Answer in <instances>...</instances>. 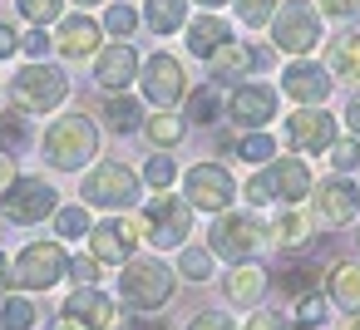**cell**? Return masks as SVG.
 <instances>
[{
  "label": "cell",
  "mask_w": 360,
  "mask_h": 330,
  "mask_svg": "<svg viewBox=\"0 0 360 330\" xmlns=\"http://www.w3.org/2000/svg\"><path fill=\"white\" fill-rule=\"evenodd\" d=\"M35 148L55 173H84V163L99 158V124L89 114H65L45 128V138Z\"/></svg>",
  "instance_id": "obj_1"
},
{
  "label": "cell",
  "mask_w": 360,
  "mask_h": 330,
  "mask_svg": "<svg viewBox=\"0 0 360 330\" xmlns=\"http://www.w3.org/2000/svg\"><path fill=\"white\" fill-rule=\"evenodd\" d=\"M178 291V271L163 256H129L119 276V301L129 310H163Z\"/></svg>",
  "instance_id": "obj_2"
},
{
  "label": "cell",
  "mask_w": 360,
  "mask_h": 330,
  "mask_svg": "<svg viewBox=\"0 0 360 330\" xmlns=\"http://www.w3.org/2000/svg\"><path fill=\"white\" fill-rule=\"evenodd\" d=\"M65 99H70V74H65L60 65L30 60V65L15 70V79H11V104H15L20 114H55Z\"/></svg>",
  "instance_id": "obj_3"
},
{
  "label": "cell",
  "mask_w": 360,
  "mask_h": 330,
  "mask_svg": "<svg viewBox=\"0 0 360 330\" xmlns=\"http://www.w3.org/2000/svg\"><path fill=\"white\" fill-rule=\"evenodd\" d=\"M139 192H143V178H139L129 163H114V158L94 163V168L79 178V197H84V207L129 212V207L139 202Z\"/></svg>",
  "instance_id": "obj_4"
},
{
  "label": "cell",
  "mask_w": 360,
  "mask_h": 330,
  "mask_svg": "<svg viewBox=\"0 0 360 330\" xmlns=\"http://www.w3.org/2000/svg\"><path fill=\"white\" fill-rule=\"evenodd\" d=\"M55 207H60V192H55V183L40 178V173H15V183L0 192V217L15 222V227L45 222V217H55Z\"/></svg>",
  "instance_id": "obj_5"
},
{
  "label": "cell",
  "mask_w": 360,
  "mask_h": 330,
  "mask_svg": "<svg viewBox=\"0 0 360 330\" xmlns=\"http://www.w3.org/2000/svg\"><path fill=\"white\" fill-rule=\"evenodd\" d=\"M271 40H276V50L306 60V55L326 40V35H321V11L311 6V0H286V6H276V15H271Z\"/></svg>",
  "instance_id": "obj_6"
},
{
  "label": "cell",
  "mask_w": 360,
  "mask_h": 330,
  "mask_svg": "<svg viewBox=\"0 0 360 330\" xmlns=\"http://www.w3.org/2000/svg\"><path fill=\"white\" fill-rule=\"evenodd\" d=\"M143 242H153L158 251L168 246H183L193 237V202L188 197H173V192H158L143 212Z\"/></svg>",
  "instance_id": "obj_7"
},
{
  "label": "cell",
  "mask_w": 360,
  "mask_h": 330,
  "mask_svg": "<svg viewBox=\"0 0 360 330\" xmlns=\"http://www.w3.org/2000/svg\"><path fill=\"white\" fill-rule=\"evenodd\" d=\"M262 242H266V227L252 212H217V222L207 232V251L222 256V261H232V266L237 261H252Z\"/></svg>",
  "instance_id": "obj_8"
},
{
  "label": "cell",
  "mask_w": 360,
  "mask_h": 330,
  "mask_svg": "<svg viewBox=\"0 0 360 330\" xmlns=\"http://www.w3.org/2000/svg\"><path fill=\"white\" fill-rule=\"evenodd\" d=\"M70 276V256H65V242L55 237V242H30L20 256H15V266H11V281L20 286V291H50V286H60Z\"/></svg>",
  "instance_id": "obj_9"
},
{
  "label": "cell",
  "mask_w": 360,
  "mask_h": 330,
  "mask_svg": "<svg viewBox=\"0 0 360 330\" xmlns=\"http://www.w3.org/2000/svg\"><path fill=\"white\" fill-rule=\"evenodd\" d=\"M139 89H143V99H148L153 109L183 104V99H188V70H183V60L168 55V50L148 55V60L139 65Z\"/></svg>",
  "instance_id": "obj_10"
},
{
  "label": "cell",
  "mask_w": 360,
  "mask_h": 330,
  "mask_svg": "<svg viewBox=\"0 0 360 330\" xmlns=\"http://www.w3.org/2000/svg\"><path fill=\"white\" fill-rule=\"evenodd\" d=\"M183 197L193 202V212H227L237 202V178L222 163H193L183 173Z\"/></svg>",
  "instance_id": "obj_11"
},
{
  "label": "cell",
  "mask_w": 360,
  "mask_h": 330,
  "mask_svg": "<svg viewBox=\"0 0 360 330\" xmlns=\"http://www.w3.org/2000/svg\"><path fill=\"white\" fill-rule=\"evenodd\" d=\"M139 242H143V217H114V222L89 227V256H99L104 266H109V261L124 266Z\"/></svg>",
  "instance_id": "obj_12"
},
{
  "label": "cell",
  "mask_w": 360,
  "mask_h": 330,
  "mask_svg": "<svg viewBox=\"0 0 360 330\" xmlns=\"http://www.w3.org/2000/svg\"><path fill=\"white\" fill-rule=\"evenodd\" d=\"M286 143L296 153H326L335 143V119L326 114V104H301L286 119Z\"/></svg>",
  "instance_id": "obj_13"
},
{
  "label": "cell",
  "mask_w": 360,
  "mask_h": 330,
  "mask_svg": "<svg viewBox=\"0 0 360 330\" xmlns=\"http://www.w3.org/2000/svg\"><path fill=\"white\" fill-rule=\"evenodd\" d=\"M60 315H65L70 325H79V330H114L119 305H114V296H104L99 286H79V291L65 296Z\"/></svg>",
  "instance_id": "obj_14"
},
{
  "label": "cell",
  "mask_w": 360,
  "mask_h": 330,
  "mask_svg": "<svg viewBox=\"0 0 360 330\" xmlns=\"http://www.w3.org/2000/svg\"><path fill=\"white\" fill-rule=\"evenodd\" d=\"M139 50L129 45V40H114V45H104L99 55H94V84L104 89V94H124L134 79H139Z\"/></svg>",
  "instance_id": "obj_15"
},
{
  "label": "cell",
  "mask_w": 360,
  "mask_h": 330,
  "mask_svg": "<svg viewBox=\"0 0 360 330\" xmlns=\"http://www.w3.org/2000/svg\"><path fill=\"white\" fill-rule=\"evenodd\" d=\"M227 119L237 124V128H266L271 119H276V89L271 84H237L232 94H227Z\"/></svg>",
  "instance_id": "obj_16"
},
{
  "label": "cell",
  "mask_w": 360,
  "mask_h": 330,
  "mask_svg": "<svg viewBox=\"0 0 360 330\" xmlns=\"http://www.w3.org/2000/svg\"><path fill=\"white\" fill-rule=\"evenodd\" d=\"M55 50H60L65 60H89V55L104 50V25L89 20L84 11L60 15V20H55Z\"/></svg>",
  "instance_id": "obj_17"
},
{
  "label": "cell",
  "mask_w": 360,
  "mask_h": 330,
  "mask_svg": "<svg viewBox=\"0 0 360 330\" xmlns=\"http://www.w3.org/2000/svg\"><path fill=\"white\" fill-rule=\"evenodd\" d=\"M311 207H316L321 227H350L360 217V187L345 183V178H330V183H321V192L311 197Z\"/></svg>",
  "instance_id": "obj_18"
},
{
  "label": "cell",
  "mask_w": 360,
  "mask_h": 330,
  "mask_svg": "<svg viewBox=\"0 0 360 330\" xmlns=\"http://www.w3.org/2000/svg\"><path fill=\"white\" fill-rule=\"evenodd\" d=\"M262 178L271 187V202H281V207H296V202L311 197V168L301 158H271L262 168Z\"/></svg>",
  "instance_id": "obj_19"
},
{
  "label": "cell",
  "mask_w": 360,
  "mask_h": 330,
  "mask_svg": "<svg viewBox=\"0 0 360 330\" xmlns=\"http://www.w3.org/2000/svg\"><path fill=\"white\" fill-rule=\"evenodd\" d=\"M330 70H321V65H311V60H291L286 70H281V94L286 99H296V104H326L330 99Z\"/></svg>",
  "instance_id": "obj_20"
},
{
  "label": "cell",
  "mask_w": 360,
  "mask_h": 330,
  "mask_svg": "<svg viewBox=\"0 0 360 330\" xmlns=\"http://www.w3.org/2000/svg\"><path fill=\"white\" fill-rule=\"evenodd\" d=\"M266 60H271L266 50H252L247 40H227V45L207 60V70H212V79H217V84H232V79H247L252 70H262Z\"/></svg>",
  "instance_id": "obj_21"
},
{
  "label": "cell",
  "mask_w": 360,
  "mask_h": 330,
  "mask_svg": "<svg viewBox=\"0 0 360 330\" xmlns=\"http://www.w3.org/2000/svg\"><path fill=\"white\" fill-rule=\"evenodd\" d=\"M183 35H188V55L207 65V60H212V55L232 40V25H227L217 11H202L198 20H188V25H183Z\"/></svg>",
  "instance_id": "obj_22"
},
{
  "label": "cell",
  "mask_w": 360,
  "mask_h": 330,
  "mask_svg": "<svg viewBox=\"0 0 360 330\" xmlns=\"http://www.w3.org/2000/svg\"><path fill=\"white\" fill-rule=\"evenodd\" d=\"M222 291H227V301H232V305H262V296L271 291V271H266V266H257V261H237V266L227 271Z\"/></svg>",
  "instance_id": "obj_23"
},
{
  "label": "cell",
  "mask_w": 360,
  "mask_h": 330,
  "mask_svg": "<svg viewBox=\"0 0 360 330\" xmlns=\"http://www.w3.org/2000/svg\"><path fill=\"white\" fill-rule=\"evenodd\" d=\"M326 286H330V301L345 315H360V261H335L326 271Z\"/></svg>",
  "instance_id": "obj_24"
},
{
  "label": "cell",
  "mask_w": 360,
  "mask_h": 330,
  "mask_svg": "<svg viewBox=\"0 0 360 330\" xmlns=\"http://www.w3.org/2000/svg\"><path fill=\"white\" fill-rule=\"evenodd\" d=\"M104 124H109V133H139L143 128V104L134 99V94H109L104 99Z\"/></svg>",
  "instance_id": "obj_25"
},
{
  "label": "cell",
  "mask_w": 360,
  "mask_h": 330,
  "mask_svg": "<svg viewBox=\"0 0 360 330\" xmlns=\"http://www.w3.org/2000/svg\"><path fill=\"white\" fill-rule=\"evenodd\" d=\"M330 65V79H345V84H355L360 89V35H340V40H330V55H326Z\"/></svg>",
  "instance_id": "obj_26"
},
{
  "label": "cell",
  "mask_w": 360,
  "mask_h": 330,
  "mask_svg": "<svg viewBox=\"0 0 360 330\" xmlns=\"http://www.w3.org/2000/svg\"><path fill=\"white\" fill-rule=\"evenodd\" d=\"M143 138H148L158 153H168V148H178V143L188 138V124H183L173 109H158L153 119H143Z\"/></svg>",
  "instance_id": "obj_27"
},
{
  "label": "cell",
  "mask_w": 360,
  "mask_h": 330,
  "mask_svg": "<svg viewBox=\"0 0 360 330\" xmlns=\"http://www.w3.org/2000/svg\"><path fill=\"white\" fill-rule=\"evenodd\" d=\"M143 25L153 35H173L188 25V0H148L143 6Z\"/></svg>",
  "instance_id": "obj_28"
},
{
  "label": "cell",
  "mask_w": 360,
  "mask_h": 330,
  "mask_svg": "<svg viewBox=\"0 0 360 330\" xmlns=\"http://www.w3.org/2000/svg\"><path fill=\"white\" fill-rule=\"evenodd\" d=\"M227 109V94H222V84L212 79V84H202L198 94H188V119L193 124H217V114Z\"/></svg>",
  "instance_id": "obj_29"
},
{
  "label": "cell",
  "mask_w": 360,
  "mask_h": 330,
  "mask_svg": "<svg viewBox=\"0 0 360 330\" xmlns=\"http://www.w3.org/2000/svg\"><path fill=\"white\" fill-rule=\"evenodd\" d=\"M271 237H276V242H281L286 251H301V246L311 242V217H306V212H296V207H286V212L276 217Z\"/></svg>",
  "instance_id": "obj_30"
},
{
  "label": "cell",
  "mask_w": 360,
  "mask_h": 330,
  "mask_svg": "<svg viewBox=\"0 0 360 330\" xmlns=\"http://www.w3.org/2000/svg\"><path fill=\"white\" fill-rule=\"evenodd\" d=\"M212 266H217V256H212L207 246H183V251H178V266H173V271H178L183 281H198V286H202V281H212V276H217Z\"/></svg>",
  "instance_id": "obj_31"
},
{
  "label": "cell",
  "mask_w": 360,
  "mask_h": 330,
  "mask_svg": "<svg viewBox=\"0 0 360 330\" xmlns=\"http://www.w3.org/2000/svg\"><path fill=\"white\" fill-rule=\"evenodd\" d=\"M0 325H6V330H35L40 325L35 301L30 296H6V301H0Z\"/></svg>",
  "instance_id": "obj_32"
},
{
  "label": "cell",
  "mask_w": 360,
  "mask_h": 330,
  "mask_svg": "<svg viewBox=\"0 0 360 330\" xmlns=\"http://www.w3.org/2000/svg\"><path fill=\"white\" fill-rule=\"evenodd\" d=\"M237 158H242V163H262V168H266V163L276 158V138H271L266 128H252V133H242V138H237Z\"/></svg>",
  "instance_id": "obj_33"
},
{
  "label": "cell",
  "mask_w": 360,
  "mask_h": 330,
  "mask_svg": "<svg viewBox=\"0 0 360 330\" xmlns=\"http://www.w3.org/2000/svg\"><path fill=\"white\" fill-rule=\"evenodd\" d=\"M139 11L129 6V0H109V11H104V35H114V40H129L134 30H139Z\"/></svg>",
  "instance_id": "obj_34"
},
{
  "label": "cell",
  "mask_w": 360,
  "mask_h": 330,
  "mask_svg": "<svg viewBox=\"0 0 360 330\" xmlns=\"http://www.w3.org/2000/svg\"><path fill=\"white\" fill-rule=\"evenodd\" d=\"M89 207L79 202V207H55V237L60 242H75V237H89Z\"/></svg>",
  "instance_id": "obj_35"
},
{
  "label": "cell",
  "mask_w": 360,
  "mask_h": 330,
  "mask_svg": "<svg viewBox=\"0 0 360 330\" xmlns=\"http://www.w3.org/2000/svg\"><path fill=\"white\" fill-rule=\"evenodd\" d=\"M15 11H20V20H30V25L50 30V25L65 15V0H15Z\"/></svg>",
  "instance_id": "obj_36"
},
{
  "label": "cell",
  "mask_w": 360,
  "mask_h": 330,
  "mask_svg": "<svg viewBox=\"0 0 360 330\" xmlns=\"http://www.w3.org/2000/svg\"><path fill=\"white\" fill-rule=\"evenodd\" d=\"M139 178H143L153 192H168V187L178 183V163H173L168 153H153V158L143 163V173H139Z\"/></svg>",
  "instance_id": "obj_37"
},
{
  "label": "cell",
  "mask_w": 360,
  "mask_h": 330,
  "mask_svg": "<svg viewBox=\"0 0 360 330\" xmlns=\"http://www.w3.org/2000/svg\"><path fill=\"white\" fill-rule=\"evenodd\" d=\"M316 276H321L316 266H306V261H286L276 281H281V291H291V296H306V291H316Z\"/></svg>",
  "instance_id": "obj_38"
},
{
  "label": "cell",
  "mask_w": 360,
  "mask_h": 330,
  "mask_svg": "<svg viewBox=\"0 0 360 330\" xmlns=\"http://www.w3.org/2000/svg\"><path fill=\"white\" fill-rule=\"evenodd\" d=\"M0 143H6V153H20V148H30V128H25V114H20V109L0 114Z\"/></svg>",
  "instance_id": "obj_39"
},
{
  "label": "cell",
  "mask_w": 360,
  "mask_h": 330,
  "mask_svg": "<svg viewBox=\"0 0 360 330\" xmlns=\"http://www.w3.org/2000/svg\"><path fill=\"white\" fill-rule=\"evenodd\" d=\"M232 6H237V20L247 30H262V25H271V15H276L281 0H232Z\"/></svg>",
  "instance_id": "obj_40"
},
{
  "label": "cell",
  "mask_w": 360,
  "mask_h": 330,
  "mask_svg": "<svg viewBox=\"0 0 360 330\" xmlns=\"http://www.w3.org/2000/svg\"><path fill=\"white\" fill-rule=\"evenodd\" d=\"M291 320L296 325H321L326 320V301H321V291H306V296H296V305H291Z\"/></svg>",
  "instance_id": "obj_41"
},
{
  "label": "cell",
  "mask_w": 360,
  "mask_h": 330,
  "mask_svg": "<svg viewBox=\"0 0 360 330\" xmlns=\"http://www.w3.org/2000/svg\"><path fill=\"white\" fill-rule=\"evenodd\" d=\"M326 153H330V168H335L340 178L360 168V138H335V143H330Z\"/></svg>",
  "instance_id": "obj_42"
},
{
  "label": "cell",
  "mask_w": 360,
  "mask_h": 330,
  "mask_svg": "<svg viewBox=\"0 0 360 330\" xmlns=\"http://www.w3.org/2000/svg\"><path fill=\"white\" fill-rule=\"evenodd\" d=\"M20 50H25V55H30V60H45V55H50V50H55V35H45V30H40V25H35V30H30V35H20Z\"/></svg>",
  "instance_id": "obj_43"
},
{
  "label": "cell",
  "mask_w": 360,
  "mask_h": 330,
  "mask_svg": "<svg viewBox=\"0 0 360 330\" xmlns=\"http://www.w3.org/2000/svg\"><path fill=\"white\" fill-rule=\"evenodd\" d=\"M188 330H237V325H232V315H222V310H193Z\"/></svg>",
  "instance_id": "obj_44"
},
{
  "label": "cell",
  "mask_w": 360,
  "mask_h": 330,
  "mask_svg": "<svg viewBox=\"0 0 360 330\" xmlns=\"http://www.w3.org/2000/svg\"><path fill=\"white\" fill-rule=\"evenodd\" d=\"M316 11L330 20H355L360 15V0H316Z\"/></svg>",
  "instance_id": "obj_45"
},
{
  "label": "cell",
  "mask_w": 360,
  "mask_h": 330,
  "mask_svg": "<svg viewBox=\"0 0 360 330\" xmlns=\"http://www.w3.org/2000/svg\"><path fill=\"white\" fill-rule=\"evenodd\" d=\"M99 266H104L99 256H75V261H70V276H75L79 286H94V281H99Z\"/></svg>",
  "instance_id": "obj_46"
},
{
  "label": "cell",
  "mask_w": 360,
  "mask_h": 330,
  "mask_svg": "<svg viewBox=\"0 0 360 330\" xmlns=\"http://www.w3.org/2000/svg\"><path fill=\"white\" fill-rule=\"evenodd\" d=\"M286 320L291 315H281V310H257V315H247L242 330H286Z\"/></svg>",
  "instance_id": "obj_47"
},
{
  "label": "cell",
  "mask_w": 360,
  "mask_h": 330,
  "mask_svg": "<svg viewBox=\"0 0 360 330\" xmlns=\"http://www.w3.org/2000/svg\"><path fill=\"white\" fill-rule=\"evenodd\" d=\"M242 197H247L252 207H266V202H271V187H266V178H262V173H257V178H247V183H242Z\"/></svg>",
  "instance_id": "obj_48"
},
{
  "label": "cell",
  "mask_w": 360,
  "mask_h": 330,
  "mask_svg": "<svg viewBox=\"0 0 360 330\" xmlns=\"http://www.w3.org/2000/svg\"><path fill=\"white\" fill-rule=\"evenodd\" d=\"M11 55H20V30L0 20V60H11Z\"/></svg>",
  "instance_id": "obj_49"
},
{
  "label": "cell",
  "mask_w": 360,
  "mask_h": 330,
  "mask_svg": "<svg viewBox=\"0 0 360 330\" xmlns=\"http://www.w3.org/2000/svg\"><path fill=\"white\" fill-rule=\"evenodd\" d=\"M345 124H350V138H360V89L345 99Z\"/></svg>",
  "instance_id": "obj_50"
},
{
  "label": "cell",
  "mask_w": 360,
  "mask_h": 330,
  "mask_svg": "<svg viewBox=\"0 0 360 330\" xmlns=\"http://www.w3.org/2000/svg\"><path fill=\"white\" fill-rule=\"evenodd\" d=\"M15 183V153H6V148H0V192H6Z\"/></svg>",
  "instance_id": "obj_51"
},
{
  "label": "cell",
  "mask_w": 360,
  "mask_h": 330,
  "mask_svg": "<svg viewBox=\"0 0 360 330\" xmlns=\"http://www.w3.org/2000/svg\"><path fill=\"white\" fill-rule=\"evenodd\" d=\"M129 330H168V325H163V320H134Z\"/></svg>",
  "instance_id": "obj_52"
},
{
  "label": "cell",
  "mask_w": 360,
  "mask_h": 330,
  "mask_svg": "<svg viewBox=\"0 0 360 330\" xmlns=\"http://www.w3.org/2000/svg\"><path fill=\"white\" fill-rule=\"evenodd\" d=\"M330 330H360V315H345L340 325H330Z\"/></svg>",
  "instance_id": "obj_53"
},
{
  "label": "cell",
  "mask_w": 360,
  "mask_h": 330,
  "mask_svg": "<svg viewBox=\"0 0 360 330\" xmlns=\"http://www.w3.org/2000/svg\"><path fill=\"white\" fill-rule=\"evenodd\" d=\"M202 11H222V6H232V0H198Z\"/></svg>",
  "instance_id": "obj_54"
},
{
  "label": "cell",
  "mask_w": 360,
  "mask_h": 330,
  "mask_svg": "<svg viewBox=\"0 0 360 330\" xmlns=\"http://www.w3.org/2000/svg\"><path fill=\"white\" fill-rule=\"evenodd\" d=\"M11 281V266H6V251H0V286H6Z\"/></svg>",
  "instance_id": "obj_55"
},
{
  "label": "cell",
  "mask_w": 360,
  "mask_h": 330,
  "mask_svg": "<svg viewBox=\"0 0 360 330\" xmlns=\"http://www.w3.org/2000/svg\"><path fill=\"white\" fill-rule=\"evenodd\" d=\"M50 330H79V325H70V320H65V315H60V320H55V325H50Z\"/></svg>",
  "instance_id": "obj_56"
},
{
  "label": "cell",
  "mask_w": 360,
  "mask_h": 330,
  "mask_svg": "<svg viewBox=\"0 0 360 330\" xmlns=\"http://www.w3.org/2000/svg\"><path fill=\"white\" fill-rule=\"evenodd\" d=\"M75 6H79V11H84V6H104V0H75Z\"/></svg>",
  "instance_id": "obj_57"
},
{
  "label": "cell",
  "mask_w": 360,
  "mask_h": 330,
  "mask_svg": "<svg viewBox=\"0 0 360 330\" xmlns=\"http://www.w3.org/2000/svg\"><path fill=\"white\" fill-rule=\"evenodd\" d=\"M0 330H6V325H0Z\"/></svg>",
  "instance_id": "obj_58"
}]
</instances>
